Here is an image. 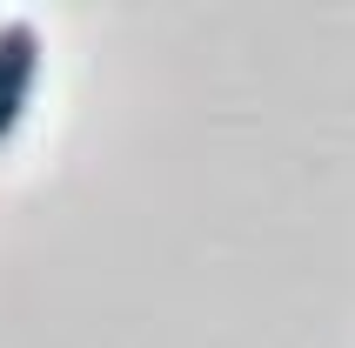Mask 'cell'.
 I'll return each instance as SVG.
<instances>
[{
    "mask_svg": "<svg viewBox=\"0 0 355 348\" xmlns=\"http://www.w3.org/2000/svg\"><path fill=\"white\" fill-rule=\"evenodd\" d=\"M34 80H40V27L34 20H0V141L20 128Z\"/></svg>",
    "mask_w": 355,
    "mask_h": 348,
    "instance_id": "cell-1",
    "label": "cell"
}]
</instances>
